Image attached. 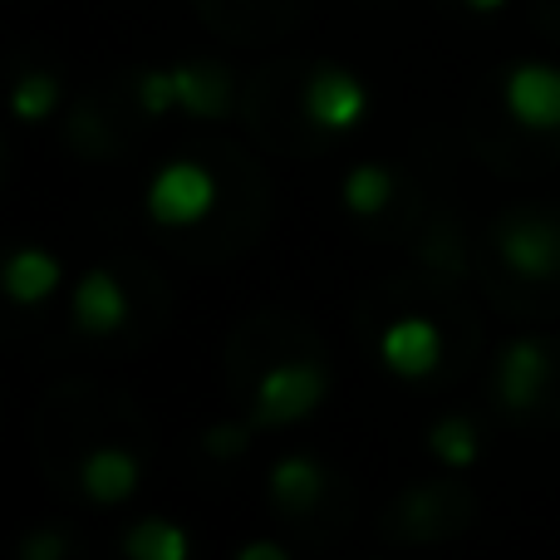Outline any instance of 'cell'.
Listing matches in <instances>:
<instances>
[{"instance_id": "cell-1", "label": "cell", "mask_w": 560, "mask_h": 560, "mask_svg": "<svg viewBox=\"0 0 560 560\" xmlns=\"http://www.w3.org/2000/svg\"><path fill=\"white\" fill-rule=\"evenodd\" d=\"M217 202H222V183L212 167L192 163V158H173L167 167H158L143 192L148 222L163 232H187V226L207 222Z\"/></svg>"}, {"instance_id": "cell-2", "label": "cell", "mask_w": 560, "mask_h": 560, "mask_svg": "<svg viewBox=\"0 0 560 560\" xmlns=\"http://www.w3.org/2000/svg\"><path fill=\"white\" fill-rule=\"evenodd\" d=\"M325 394H329V374L319 364H310V359L271 364L256 378L252 423L256 428H295V423H305L310 413H319Z\"/></svg>"}, {"instance_id": "cell-3", "label": "cell", "mask_w": 560, "mask_h": 560, "mask_svg": "<svg viewBox=\"0 0 560 560\" xmlns=\"http://www.w3.org/2000/svg\"><path fill=\"white\" fill-rule=\"evenodd\" d=\"M300 114L329 138L354 133L369 118V84L345 65H319L300 84Z\"/></svg>"}, {"instance_id": "cell-4", "label": "cell", "mask_w": 560, "mask_h": 560, "mask_svg": "<svg viewBox=\"0 0 560 560\" xmlns=\"http://www.w3.org/2000/svg\"><path fill=\"white\" fill-rule=\"evenodd\" d=\"M378 364L404 384L433 378L443 364V329L428 315H398L394 325L378 329Z\"/></svg>"}, {"instance_id": "cell-5", "label": "cell", "mask_w": 560, "mask_h": 560, "mask_svg": "<svg viewBox=\"0 0 560 560\" xmlns=\"http://www.w3.org/2000/svg\"><path fill=\"white\" fill-rule=\"evenodd\" d=\"M502 104L526 133H556L560 128V65L522 59L502 79Z\"/></svg>"}, {"instance_id": "cell-6", "label": "cell", "mask_w": 560, "mask_h": 560, "mask_svg": "<svg viewBox=\"0 0 560 560\" xmlns=\"http://www.w3.org/2000/svg\"><path fill=\"white\" fill-rule=\"evenodd\" d=\"M497 252H502V261L512 266L516 276L546 280L560 271V226L546 222L541 212L506 217V222L497 226Z\"/></svg>"}, {"instance_id": "cell-7", "label": "cell", "mask_w": 560, "mask_h": 560, "mask_svg": "<svg viewBox=\"0 0 560 560\" xmlns=\"http://www.w3.org/2000/svg\"><path fill=\"white\" fill-rule=\"evenodd\" d=\"M546 384H551V354H546L541 339L522 335L512 345H502V354H497V398H502L506 413H532L541 404Z\"/></svg>"}, {"instance_id": "cell-8", "label": "cell", "mask_w": 560, "mask_h": 560, "mask_svg": "<svg viewBox=\"0 0 560 560\" xmlns=\"http://www.w3.org/2000/svg\"><path fill=\"white\" fill-rule=\"evenodd\" d=\"M69 310H74V329L89 339H108L128 325V290L108 266H94V271L79 276L74 295H69Z\"/></svg>"}, {"instance_id": "cell-9", "label": "cell", "mask_w": 560, "mask_h": 560, "mask_svg": "<svg viewBox=\"0 0 560 560\" xmlns=\"http://www.w3.org/2000/svg\"><path fill=\"white\" fill-rule=\"evenodd\" d=\"M143 482V463L128 447H94L79 463V492L94 506H124Z\"/></svg>"}, {"instance_id": "cell-10", "label": "cell", "mask_w": 560, "mask_h": 560, "mask_svg": "<svg viewBox=\"0 0 560 560\" xmlns=\"http://www.w3.org/2000/svg\"><path fill=\"white\" fill-rule=\"evenodd\" d=\"M65 285V261L45 246H15L5 261V295L10 305L30 310V305H45L55 290Z\"/></svg>"}, {"instance_id": "cell-11", "label": "cell", "mask_w": 560, "mask_h": 560, "mask_svg": "<svg viewBox=\"0 0 560 560\" xmlns=\"http://www.w3.org/2000/svg\"><path fill=\"white\" fill-rule=\"evenodd\" d=\"M266 487H271L276 506H285V512H310V506L325 497V467H319L315 457H305V453H290V457H280V463L271 467Z\"/></svg>"}, {"instance_id": "cell-12", "label": "cell", "mask_w": 560, "mask_h": 560, "mask_svg": "<svg viewBox=\"0 0 560 560\" xmlns=\"http://www.w3.org/2000/svg\"><path fill=\"white\" fill-rule=\"evenodd\" d=\"M177 79V108L192 118H226L232 108V84L212 65H173Z\"/></svg>"}, {"instance_id": "cell-13", "label": "cell", "mask_w": 560, "mask_h": 560, "mask_svg": "<svg viewBox=\"0 0 560 560\" xmlns=\"http://www.w3.org/2000/svg\"><path fill=\"white\" fill-rule=\"evenodd\" d=\"M339 202H345L349 217H378L388 202H394V173L384 163H359L345 173L339 183Z\"/></svg>"}, {"instance_id": "cell-14", "label": "cell", "mask_w": 560, "mask_h": 560, "mask_svg": "<svg viewBox=\"0 0 560 560\" xmlns=\"http://www.w3.org/2000/svg\"><path fill=\"white\" fill-rule=\"evenodd\" d=\"M428 453L443 467H453V472H467L482 457V433H477L472 418H438L428 428Z\"/></svg>"}, {"instance_id": "cell-15", "label": "cell", "mask_w": 560, "mask_h": 560, "mask_svg": "<svg viewBox=\"0 0 560 560\" xmlns=\"http://www.w3.org/2000/svg\"><path fill=\"white\" fill-rule=\"evenodd\" d=\"M187 546H192L187 532L167 516H148L124 536V551L133 560H187Z\"/></svg>"}, {"instance_id": "cell-16", "label": "cell", "mask_w": 560, "mask_h": 560, "mask_svg": "<svg viewBox=\"0 0 560 560\" xmlns=\"http://www.w3.org/2000/svg\"><path fill=\"white\" fill-rule=\"evenodd\" d=\"M55 108H59V79L49 69H25L15 79V89H10V114L20 124H45Z\"/></svg>"}, {"instance_id": "cell-17", "label": "cell", "mask_w": 560, "mask_h": 560, "mask_svg": "<svg viewBox=\"0 0 560 560\" xmlns=\"http://www.w3.org/2000/svg\"><path fill=\"white\" fill-rule=\"evenodd\" d=\"M133 94H138V108H143L148 118L173 114V108H177V79H173V69H143V74H138V84H133Z\"/></svg>"}, {"instance_id": "cell-18", "label": "cell", "mask_w": 560, "mask_h": 560, "mask_svg": "<svg viewBox=\"0 0 560 560\" xmlns=\"http://www.w3.org/2000/svg\"><path fill=\"white\" fill-rule=\"evenodd\" d=\"M252 433H256L252 418H246V423H212L202 433V453L217 457V463H232V457H242L246 447H252Z\"/></svg>"}, {"instance_id": "cell-19", "label": "cell", "mask_w": 560, "mask_h": 560, "mask_svg": "<svg viewBox=\"0 0 560 560\" xmlns=\"http://www.w3.org/2000/svg\"><path fill=\"white\" fill-rule=\"evenodd\" d=\"M20 556H25V560H65L69 556V536H59V532H30L25 541H20Z\"/></svg>"}, {"instance_id": "cell-20", "label": "cell", "mask_w": 560, "mask_h": 560, "mask_svg": "<svg viewBox=\"0 0 560 560\" xmlns=\"http://www.w3.org/2000/svg\"><path fill=\"white\" fill-rule=\"evenodd\" d=\"M236 560H290L285 541H246L236 546Z\"/></svg>"}, {"instance_id": "cell-21", "label": "cell", "mask_w": 560, "mask_h": 560, "mask_svg": "<svg viewBox=\"0 0 560 560\" xmlns=\"http://www.w3.org/2000/svg\"><path fill=\"white\" fill-rule=\"evenodd\" d=\"M467 10H477V15H497V10L506 5V0H463Z\"/></svg>"}]
</instances>
